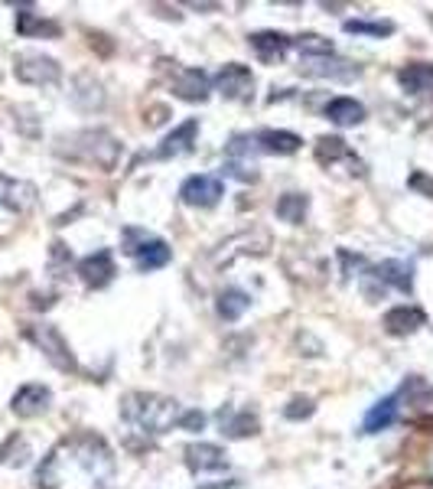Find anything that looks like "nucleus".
<instances>
[{"instance_id": "f257e3e1", "label": "nucleus", "mask_w": 433, "mask_h": 489, "mask_svg": "<svg viewBox=\"0 0 433 489\" xmlns=\"http://www.w3.org/2000/svg\"><path fill=\"white\" fill-rule=\"evenodd\" d=\"M114 453L98 434H72L43 457L37 470L39 489H108Z\"/></svg>"}, {"instance_id": "f03ea898", "label": "nucleus", "mask_w": 433, "mask_h": 489, "mask_svg": "<svg viewBox=\"0 0 433 489\" xmlns=\"http://www.w3.org/2000/svg\"><path fill=\"white\" fill-rule=\"evenodd\" d=\"M121 418L143 434H163L179 424L183 408L176 398L157 395V392H131L121 402Z\"/></svg>"}, {"instance_id": "7ed1b4c3", "label": "nucleus", "mask_w": 433, "mask_h": 489, "mask_svg": "<svg viewBox=\"0 0 433 489\" xmlns=\"http://www.w3.org/2000/svg\"><path fill=\"white\" fill-rule=\"evenodd\" d=\"M69 153H72V157H82V161L94 163V167L102 170H114L121 147H118V141H114L108 131H82L72 137Z\"/></svg>"}, {"instance_id": "20e7f679", "label": "nucleus", "mask_w": 433, "mask_h": 489, "mask_svg": "<svg viewBox=\"0 0 433 489\" xmlns=\"http://www.w3.org/2000/svg\"><path fill=\"white\" fill-rule=\"evenodd\" d=\"M124 242H127V252L137 258V268L141 271H157V268H167L173 258L170 244L163 238H153L141 228H124Z\"/></svg>"}, {"instance_id": "39448f33", "label": "nucleus", "mask_w": 433, "mask_h": 489, "mask_svg": "<svg viewBox=\"0 0 433 489\" xmlns=\"http://www.w3.org/2000/svg\"><path fill=\"white\" fill-rule=\"evenodd\" d=\"M27 339L29 343H37L43 349V356L59 369V372H76V356H72V349L69 343L62 339L56 327H49V323H37V327H27Z\"/></svg>"}, {"instance_id": "423d86ee", "label": "nucleus", "mask_w": 433, "mask_h": 489, "mask_svg": "<svg viewBox=\"0 0 433 489\" xmlns=\"http://www.w3.org/2000/svg\"><path fill=\"white\" fill-rule=\"evenodd\" d=\"M13 76L27 85H56L62 79V69L53 56L43 53H20L13 59Z\"/></svg>"}, {"instance_id": "0eeeda50", "label": "nucleus", "mask_w": 433, "mask_h": 489, "mask_svg": "<svg viewBox=\"0 0 433 489\" xmlns=\"http://www.w3.org/2000/svg\"><path fill=\"white\" fill-rule=\"evenodd\" d=\"M225 196V186L218 177H208V173H199V177H189L183 186H179V199L192 209H212L218 199Z\"/></svg>"}, {"instance_id": "6e6552de", "label": "nucleus", "mask_w": 433, "mask_h": 489, "mask_svg": "<svg viewBox=\"0 0 433 489\" xmlns=\"http://www.w3.org/2000/svg\"><path fill=\"white\" fill-rule=\"evenodd\" d=\"M216 88L225 95L228 102H248L251 92H255V76H251V69L241 66V62H228L216 76Z\"/></svg>"}, {"instance_id": "1a4fd4ad", "label": "nucleus", "mask_w": 433, "mask_h": 489, "mask_svg": "<svg viewBox=\"0 0 433 489\" xmlns=\"http://www.w3.org/2000/svg\"><path fill=\"white\" fill-rule=\"evenodd\" d=\"M49 405H53V392L46 385H39V382L20 385L17 395L10 398V411L17 418H39V414L49 411Z\"/></svg>"}, {"instance_id": "9d476101", "label": "nucleus", "mask_w": 433, "mask_h": 489, "mask_svg": "<svg viewBox=\"0 0 433 489\" xmlns=\"http://www.w3.org/2000/svg\"><path fill=\"white\" fill-rule=\"evenodd\" d=\"M251 49H255V56L261 59L264 66H277L283 56H287V49H290V37H283L277 29H257L248 37Z\"/></svg>"}, {"instance_id": "9b49d317", "label": "nucleus", "mask_w": 433, "mask_h": 489, "mask_svg": "<svg viewBox=\"0 0 433 489\" xmlns=\"http://www.w3.org/2000/svg\"><path fill=\"white\" fill-rule=\"evenodd\" d=\"M186 467L192 473H218L228 467V453L222 447H216V443H189Z\"/></svg>"}, {"instance_id": "f8f14e48", "label": "nucleus", "mask_w": 433, "mask_h": 489, "mask_svg": "<svg viewBox=\"0 0 433 489\" xmlns=\"http://www.w3.org/2000/svg\"><path fill=\"white\" fill-rule=\"evenodd\" d=\"M78 274H82V281L88 284V287H108L114 278V258L108 248H102V252L88 254V258H82L78 261Z\"/></svg>"}, {"instance_id": "ddd939ff", "label": "nucleus", "mask_w": 433, "mask_h": 489, "mask_svg": "<svg viewBox=\"0 0 433 489\" xmlns=\"http://www.w3.org/2000/svg\"><path fill=\"white\" fill-rule=\"evenodd\" d=\"M208 76L202 69H176V79H173V92L183 98V102H206L208 98Z\"/></svg>"}, {"instance_id": "4468645a", "label": "nucleus", "mask_w": 433, "mask_h": 489, "mask_svg": "<svg viewBox=\"0 0 433 489\" xmlns=\"http://www.w3.org/2000/svg\"><path fill=\"white\" fill-rule=\"evenodd\" d=\"M375 281H381V287H397L401 294L414 291V264L411 261H385L372 271Z\"/></svg>"}, {"instance_id": "2eb2a0df", "label": "nucleus", "mask_w": 433, "mask_h": 489, "mask_svg": "<svg viewBox=\"0 0 433 489\" xmlns=\"http://www.w3.org/2000/svg\"><path fill=\"white\" fill-rule=\"evenodd\" d=\"M196 134H199V121L196 118H189V121H183L173 134H167L163 137V144L157 147V157H179V153H189L192 151V144H196Z\"/></svg>"}, {"instance_id": "dca6fc26", "label": "nucleus", "mask_w": 433, "mask_h": 489, "mask_svg": "<svg viewBox=\"0 0 433 489\" xmlns=\"http://www.w3.org/2000/svg\"><path fill=\"white\" fill-rule=\"evenodd\" d=\"M37 203V189L20 179H4L0 177V206H7L10 212H27Z\"/></svg>"}, {"instance_id": "f3484780", "label": "nucleus", "mask_w": 433, "mask_h": 489, "mask_svg": "<svg viewBox=\"0 0 433 489\" xmlns=\"http://www.w3.org/2000/svg\"><path fill=\"white\" fill-rule=\"evenodd\" d=\"M401 395H404V388L401 392H395V395H388L381 398L372 411L365 414V421H362V431L365 434H378V431H385V427H391L397 418V402H401Z\"/></svg>"}, {"instance_id": "a211bd4d", "label": "nucleus", "mask_w": 433, "mask_h": 489, "mask_svg": "<svg viewBox=\"0 0 433 489\" xmlns=\"http://www.w3.org/2000/svg\"><path fill=\"white\" fill-rule=\"evenodd\" d=\"M424 323H427L424 311H417V307H395V311L385 313V329L391 333V336H407V333H417Z\"/></svg>"}, {"instance_id": "6ab92c4d", "label": "nucleus", "mask_w": 433, "mask_h": 489, "mask_svg": "<svg viewBox=\"0 0 433 489\" xmlns=\"http://www.w3.org/2000/svg\"><path fill=\"white\" fill-rule=\"evenodd\" d=\"M397 82L407 95H427L433 92V66L430 62H411L397 72Z\"/></svg>"}, {"instance_id": "aec40b11", "label": "nucleus", "mask_w": 433, "mask_h": 489, "mask_svg": "<svg viewBox=\"0 0 433 489\" xmlns=\"http://www.w3.org/2000/svg\"><path fill=\"white\" fill-rule=\"evenodd\" d=\"M326 118L339 128H355V124L365 121V104L355 102V98H332L326 104Z\"/></svg>"}, {"instance_id": "412c9836", "label": "nucleus", "mask_w": 433, "mask_h": 489, "mask_svg": "<svg viewBox=\"0 0 433 489\" xmlns=\"http://www.w3.org/2000/svg\"><path fill=\"white\" fill-rule=\"evenodd\" d=\"M257 151H267V153H297L300 151V137L290 131H261L255 137Z\"/></svg>"}, {"instance_id": "4be33fe9", "label": "nucleus", "mask_w": 433, "mask_h": 489, "mask_svg": "<svg viewBox=\"0 0 433 489\" xmlns=\"http://www.w3.org/2000/svg\"><path fill=\"white\" fill-rule=\"evenodd\" d=\"M251 307V297L245 291H238V287H225V291L218 294V317L228 323L241 320V313Z\"/></svg>"}, {"instance_id": "5701e85b", "label": "nucleus", "mask_w": 433, "mask_h": 489, "mask_svg": "<svg viewBox=\"0 0 433 489\" xmlns=\"http://www.w3.org/2000/svg\"><path fill=\"white\" fill-rule=\"evenodd\" d=\"M306 209H310V199L303 196V193H287V196L277 199V219L281 222H290V226H300L303 219H306Z\"/></svg>"}, {"instance_id": "b1692460", "label": "nucleus", "mask_w": 433, "mask_h": 489, "mask_svg": "<svg viewBox=\"0 0 433 489\" xmlns=\"http://www.w3.org/2000/svg\"><path fill=\"white\" fill-rule=\"evenodd\" d=\"M29 457H33V451H29L23 434H10L7 441L0 443V463L4 467H23V463H29Z\"/></svg>"}, {"instance_id": "393cba45", "label": "nucleus", "mask_w": 433, "mask_h": 489, "mask_svg": "<svg viewBox=\"0 0 433 489\" xmlns=\"http://www.w3.org/2000/svg\"><path fill=\"white\" fill-rule=\"evenodd\" d=\"M17 29L23 33V37H59V33H62V29H59V23L37 17V13H29V10L17 13Z\"/></svg>"}, {"instance_id": "a878e982", "label": "nucleus", "mask_w": 433, "mask_h": 489, "mask_svg": "<svg viewBox=\"0 0 433 489\" xmlns=\"http://www.w3.org/2000/svg\"><path fill=\"white\" fill-rule=\"evenodd\" d=\"M218 421H222V431H225L228 437H248V434H257V418L251 411H241V414L222 411L218 414Z\"/></svg>"}, {"instance_id": "bb28decb", "label": "nucleus", "mask_w": 433, "mask_h": 489, "mask_svg": "<svg viewBox=\"0 0 433 489\" xmlns=\"http://www.w3.org/2000/svg\"><path fill=\"white\" fill-rule=\"evenodd\" d=\"M346 33H355V37H391L395 33V23L391 20H346Z\"/></svg>"}, {"instance_id": "cd10ccee", "label": "nucleus", "mask_w": 433, "mask_h": 489, "mask_svg": "<svg viewBox=\"0 0 433 489\" xmlns=\"http://www.w3.org/2000/svg\"><path fill=\"white\" fill-rule=\"evenodd\" d=\"M310 76H326V79H355L358 69L352 66V62H342V59H323L320 66H310L306 69Z\"/></svg>"}, {"instance_id": "c85d7f7f", "label": "nucleus", "mask_w": 433, "mask_h": 489, "mask_svg": "<svg viewBox=\"0 0 433 489\" xmlns=\"http://www.w3.org/2000/svg\"><path fill=\"white\" fill-rule=\"evenodd\" d=\"M339 157H348V161H352V151L346 147L342 137H320V141H316V161L320 163H332V161H339Z\"/></svg>"}, {"instance_id": "c756f323", "label": "nucleus", "mask_w": 433, "mask_h": 489, "mask_svg": "<svg viewBox=\"0 0 433 489\" xmlns=\"http://www.w3.org/2000/svg\"><path fill=\"white\" fill-rule=\"evenodd\" d=\"M290 46H297L300 53H306V56H332V43L326 37H316V33H306V37H297L290 39Z\"/></svg>"}, {"instance_id": "7c9ffc66", "label": "nucleus", "mask_w": 433, "mask_h": 489, "mask_svg": "<svg viewBox=\"0 0 433 489\" xmlns=\"http://www.w3.org/2000/svg\"><path fill=\"white\" fill-rule=\"evenodd\" d=\"M313 411H316V408H313L310 398H293L290 405L283 408V414H287L290 421H303V418H310Z\"/></svg>"}, {"instance_id": "2f4dec72", "label": "nucleus", "mask_w": 433, "mask_h": 489, "mask_svg": "<svg viewBox=\"0 0 433 489\" xmlns=\"http://www.w3.org/2000/svg\"><path fill=\"white\" fill-rule=\"evenodd\" d=\"M179 427H183V431H202V427H206V414L202 411H183Z\"/></svg>"}, {"instance_id": "473e14b6", "label": "nucleus", "mask_w": 433, "mask_h": 489, "mask_svg": "<svg viewBox=\"0 0 433 489\" xmlns=\"http://www.w3.org/2000/svg\"><path fill=\"white\" fill-rule=\"evenodd\" d=\"M411 186H414V189H424L427 196H433V179L424 177V173H414V177H411Z\"/></svg>"}, {"instance_id": "72a5a7b5", "label": "nucleus", "mask_w": 433, "mask_h": 489, "mask_svg": "<svg viewBox=\"0 0 433 489\" xmlns=\"http://www.w3.org/2000/svg\"><path fill=\"white\" fill-rule=\"evenodd\" d=\"M235 483H216V486H202V489H232Z\"/></svg>"}, {"instance_id": "f704fd0d", "label": "nucleus", "mask_w": 433, "mask_h": 489, "mask_svg": "<svg viewBox=\"0 0 433 489\" xmlns=\"http://www.w3.org/2000/svg\"><path fill=\"white\" fill-rule=\"evenodd\" d=\"M430 489H433V483H430Z\"/></svg>"}]
</instances>
